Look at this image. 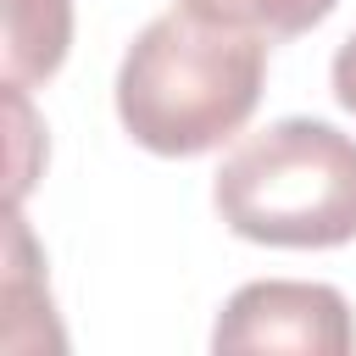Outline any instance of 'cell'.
<instances>
[{"mask_svg": "<svg viewBox=\"0 0 356 356\" xmlns=\"http://www.w3.org/2000/svg\"><path fill=\"white\" fill-rule=\"evenodd\" d=\"M261 83L267 39L178 0L122 50L117 122L139 150L189 161L250 122V111L261 106Z\"/></svg>", "mask_w": 356, "mask_h": 356, "instance_id": "obj_1", "label": "cell"}, {"mask_svg": "<svg viewBox=\"0 0 356 356\" xmlns=\"http://www.w3.org/2000/svg\"><path fill=\"white\" fill-rule=\"evenodd\" d=\"M228 234L273 250H339L356 239V139L323 117H278L211 178Z\"/></svg>", "mask_w": 356, "mask_h": 356, "instance_id": "obj_2", "label": "cell"}, {"mask_svg": "<svg viewBox=\"0 0 356 356\" xmlns=\"http://www.w3.org/2000/svg\"><path fill=\"white\" fill-rule=\"evenodd\" d=\"M217 356L239 350H300V356H350L356 323L334 284L306 278H256L228 295L211 328Z\"/></svg>", "mask_w": 356, "mask_h": 356, "instance_id": "obj_3", "label": "cell"}, {"mask_svg": "<svg viewBox=\"0 0 356 356\" xmlns=\"http://www.w3.org/2000/svg\"><path fill=\"white\" fill-rule=\"evenodd\" d=\"M72 44V0H6V83L28 89L61 72Z\"/></svg>", "mask_w": 356, "mask_h": 356, "instance_id": "obj_4", "label": "cell"}, {"mask_svg": "<svg viewBox=\"0 0 356 356\" xmlns=\"http://www.w3.org/2000/svg\"><path fill=\"white\" fill-rule=\"evenodd\" d=\"M184 6H195V11H206L217 22H239V28L261 33V39H300L339 0H184Z\"/></svg>", "mask_w": 356, "mask_h": 356, "instance_id": "obj_5", "label": "cell"}, {"mask_svg": "<svg viewBox=\"0 0 356 356\" xmlns=\"http://www.w3.org/2000/svg\"><path fill=\"white\" fill-rule=\"evenodd\" d=\"M334 100L356 117V33L334 50Z\"/></svg>", "mask_w": 356, "mask_h": 356, "instance_id": "obj_6", "label": "cell"}]
</instances>
